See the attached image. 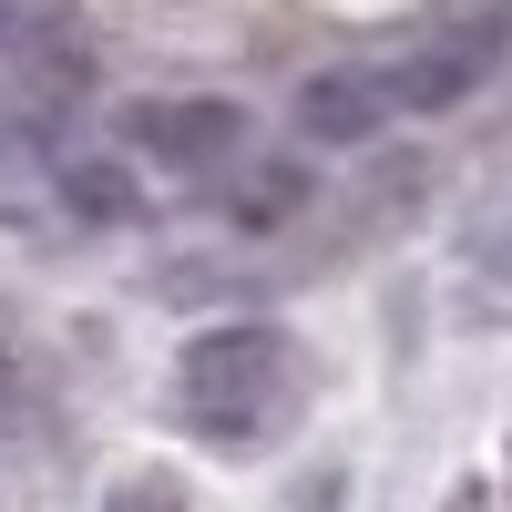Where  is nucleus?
<instances>
[{"instance_id":"nucleus-1","label":"nucleus","mask_w":512,"mask_h":512,"mask_svg":"<svg viewBox=\"0 0 512 512\" xmlns=\"http://www.w3.org/2000/svg\"><path fill=\"white\" fill-rule=\"evenodd\" d=\"M308 410V349L267 318L195 328L175 359V420L205 451H267L287 420Z\"/></svg>"},{"instance_id":"nucleus-2","label":"nucleus","mask_w":512,"mask_h":512,"mask_svg":"<svg viewBox=\"0 0 512 512\" xmlns=\"http://www.w3.org/2000/svg\"><path fill=\"white\" fill-rule=\"evenodd\" d=\"M0 82L31 113V134H52L93 93V31L72 0H0Z\"/></svg>"},{"instance_id":"nucleus-3","label":"nucleus","mask_w":512,"mask_h":512,"mask_svg":"<svg viewBox=\"0 0 512 512\" xmlns=\"http://www.w3.org/2000/svg\"><path fill=\"white\" fill-rule=\"evenodd\" d=\"M123 154L164 164V175H226L246 154V103L226 93H154L123 113Z\"/></svg>"},{"instance_id":"nucleus-4","label":"nucleus","mask_w":512,"mask_h":512,"mask_svg":"<svg viewBox=\"0 0 512 512\" xmlns=\"http://www.w3.org/2000/svg\"><path fill=\"white\" fill-rule=\"evenodd\" d=\"M492 62H502V21H461V31L410 41V52L379 62V72H390V113H451V103H472L492 82Z\"/></svg>"},{"instance_id":"nucleus-5","label":"nucleus","mask_w":512,"mask_h":512,"mask_svg":"<svg viewBox=\"0 0 512 512\" xmlns=\"http://www.w3.org/2000/svg\"><path fill=\"white\" fill-rule=\"evenodd\" d=\"M390 123L400 113H390V72L379 62H328L297 82V134L308 144H379Z\"/></svg>"},{"instance_id":"nucleus-6","label":"nucleus","mask_w":512,"mask_h":512,"mask_svg":"<svg viewBox=\"0 0 512 512\" xmlns=\"http://www.w3.org/2000/svg\"><path fill=\"white\" fill-rule=\"evenodd\" d=\"M297 205H308V164H287V154H267V164H226V216L236 226H287Z\"/></svg>"},{"instance_id":"nucleus-7","label":"nucleus","mask_w":512,"mask_h":512,"mask_svg":"<svg viewBox=\"0 0 512 512\" xmlns=\"http://www.w3.org/2000/svg\"><path fill=\"white\" fill-rule=\"evenodd\" d=\"M52 185H62V216L72 226H134L144 205H134V175L103 154H82V164H52Z\"/></svg>"},{"instance_id":"nucleus-8","label":"nucleus","mask_w":512,"mask_h":512,"mask_svg":"<svg viewBox=\"0 0 512 512\" xmlns=\"http://www.w3.org/2000/svg\"><path fill=\"white\" fill-rule=\"evenodd\" d=\"M461 246H472V267H482L492 287H512V175L482 195V216H472V236H461Z\"/></svg>"},{"instance_id":"nucleus-9","label":"nucleus","mask_w":512,"mask_h":512,"mask_svg":"<svg viewBox=\"0 0 512 512\" xmlns=\"http://www.w3.org/2000/svg\"><path fill=\"white\" fill-rule=\"evenodd\" d=\"M103 512H195V502H185L175 482H154V472H134V482H113V492H103Z\"/></svg>"},{"instance_id":"nucleus-10","label":"nucleus","mask_w":512,"mask_h":512,"mask_svg":"<svg viewBox=\"0 0 512 512\" xmlns=\"http://www.w3.org/2000/svg\"><path fill=\"white\" fill-rule=\"evenodd\" d=\"M11 369H21V359H11V318H0V400H11Z\"/></svg>"},{"instance_id":"nucleus-11","label":"nucleus","mask_w":512,"mask_h":512,"mask_svg":"<svg viewBox=\"0 0 512 512\" xmlns=\"http://www.w3.org/2000/svg\"><path fill=\"white\" fill-rule=\"evenodd\" d=\"M451 512H492V502H482V492H461V502H451Z\"/></svg>"}]
</instances>
